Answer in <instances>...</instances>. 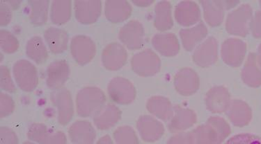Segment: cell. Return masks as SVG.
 Here are the masks:
<instances>
[{
    "label": "cell",
    "instance_id": "4",
    "mask_svg": "<svg viewBox=\"0 0 261 144\" xmlns=\"http://www.w3.org/2000/svg\"><path fill=\"white\" fill-rule=\"evenodd\" d=\"M13 76L19 88L24 92H32L39 83L35 66L26 60H20L13 66Z\"/></svg>",
    "mask_w": 261,
    "mask_h": 144
},
{
    "label": "cell",
    "instance_id": "6",
    "mask_svg": "<svg viewBox=\"0 0 261 144\" xmlns=\"http://www.w3.org/2000/svg\"><path fill=\"white\" fill-rule=\"evenodd\" d=\"M51 100L57 109V119L62 126L71 121L74 114L73 102L71 94L67 89L61 88L51 94Z\"/></svg>",
    "mask_w": 261,
    "mask_h": 144
},
{
    "label": "cell",
    "instance_id": "17",
    "mask_svg": "<svg viewBox=\"0 0 261 144\" xmlns=\"http://www.w3.org/2000/svg\"><path fill=\"white\" fill-rule=\"evenodd\" d=\"M127 54L124 47L119 43H113L104 49L102 62L107 69L116 71L123 67L127 61Z\"/></svg>",
    "mask_w": 261,
    "mask_h": 144
},
{
    "label": "cell",
    "instance_id": "14",
    "mask_svg": "<svg viewBox=\"0 0 261 144\" xmlns=\"http://www.w3.org/2000/svg\"><path fill=\"white\" fill-rule=\"evenodd\" d=\"M218 58V45L214 37H209L194 51L193 60L199 67L205 68L215 64Z\"/></svg>",
    "mask_w": 261,
    "mask_h": 144
},
{
    "label": "cell",
    "instance_id": "23",
    "mask_svg": "<svg viewBox=\"0 0 261 144\" xmlns=\"http://www.w3.org/2000/svg\"><path fill=\"white\" fill-rule=\"evenodd\" d=\"M146 108L153 116L166 122L170 121L174 113V107L170 100L161 96L150 98L146 103Z\"/></svg>",
    "mask_w": 261,
    "mask_h": 144
},
{
    "label": "cell",
    "instance_id": "48",
    "mask_svg": "<svg viewBox=\"0 0 261 144\" xmlns=\"http://www.w3.org/2000/svg\"><path fill=\"white\" fill-rule=\"evenodd\" d=\"M257 55V60H258V64H260L261 67V44L259 45L258 49V53L256 54Z\"/></svg>",
    "mask_w": 261,
    "mask_h": 144
},
{
    "label": "cell",
    "instance_id": "26",
    "mask_svg": "<svg viewBox=\"0 0 261 144\" xmlns=\"http://www.w3.org/2000/svg\"><path fill=\"white\" fill-rule=\"evenodd\" d=\"M44 38L49 50L53 54H62L67 49L68 35L64 30L55 27L47 28Z\"/></svg>",
    "mask_w": 261,
    "mask_h": 144
},
{
    "label": "cell",
    "instance_id": "39",
    "mask_svg": "<svg viewBox=\"0 0 261 144\" xmlns=\"http://www.w3.org/2000/svg\"><path fill=\"white\" fill-rule=\"evenodd\" d=\"M225 144H261V137L252 134H240L230 138Z\"/></svg>",
    "mask_w": 261,
    "mask_h": 144
},
{
    "label": "cell",
    "instance_id": "16",
    "mask_svg": "<svg viewBox=\"0 0 261 144\" xmlns=\"http://www.w3.org/2000/svg\"><path fill=\"white\" fill-rule=\"evenodd\" d=\"M70 67L66 60L52 62L46 70V85L53 90H60L70 76Z\"/></svg>",
    "mask_w": 261,
    "mask_h": 144
},
{
    "label": "cell",
    "instance_id": "25",
    "mask_svg": "<svg viewBox=\"0 0 261 144\" xmlns=\"http://www.w3.org/2000/svg\"><path fill=\"white\" fill-rule=\"evenodd\" d=\"M121 112L117 106L109 104L93 117V121L97 128L101 130H109L119 122Z\"/></svg>",
    "mask_w": 261,
    "mask_h": 144
},
{
    "label": "cell",
    "instance_id": "32",
    "mask_svg": "<svg viewBox=\"0 0 261 144\" xmlns=\"http://www.w3.org/2000/svg\"><path fill=\"white\" fill-rule=\"evenodd\" d=\"M26 53L29 58L37 64L43 63L47 58L46 47L39 36H34L28 42Z\"/></svg>",
    "mask_w": 261,
    "mask_h": 144
},
{
    "label": "cell",
    "instance_id": "41",
    "mask_svg": "<svg viewBox=\"0 0 261 144\" xmlns=\"http://www.w3.org/2000/svg\"><path fill=\"white\" fill-rule=\"evenodd\" d=\"M18 138L16 132L8 127H2L0 129V144H18Z\"/></svg>",
    "mask_w": 261,
    "mask_h": 144
},
{
    "label": "cell",
    "instance_id": "2",
    "mask_svg": "<svg viewBox=\"0 0 261 144\" xmlns=\"http://www.w3.org/2000/svg\"><path fill=\"white\" fill-rule=\"evenodd\" d=\"M253 11L248 4L243 5L228 15L226 28L231 35L245 37L250 32Z\"/></svg>",
    "mask_w": 261,
    "mask_h": 144
},
{
    "label": "cell",
    "instance_id": "29",
    "mask_svg": "<svg viewBox=\"0 0 261 144\" xmlns=\"http://www.w3.org/2000/svg\"><path fill=\"white\" fill-rule=\"evenodd\" d=\"M205 21L210 26H220L224 20L225 6L224 1H202Z\"/></svg>",
    "mask_w": 261,
    "mask_h": 144
},
{
    "label": "cell",
    "instance_id": "33",
    "mask_svg": "<svg viewBox=\"0 0 261 144\" xmlns=\"http://www.w3.org/2000/svg\"><path fill=\"white\" fill-rule=\"evenodd\" d=\"M48 1H30V19L32 24L41 26L46 23L48 18Z\"/></svg>",
    "mask_w": 261,
    "mask_h": 144
},
{
    "label": "cell",
    "instance_id": "20",
    "mask_svg": "<svg viewBox=\"0 0 261 144\" xmlns=\"http://www.w3.org/2000/svg\"><path fill=\"white\" fill-rule=\"evenodd\" d=\"M226 114L230 122L237 127L247 126L252 119V110L242 100H232Z\"/></svg>",
    "mask_w": 261,
    "mask_h": 144
},
{
    "label": "cell",
    "instance_id": "49",
    "mask_svg": "<svg viewBox=\"0 0 261 144\" xmlns=\"http://www.w3.org/2000/svg\"><path fill=\"white\" fill-rule=\"evenodd\" d=\"M22 144H36V143H33V142H31V141H25V142H24V143Z\"/></svg>",
    "mask_w": 261,
    "mask_h": 144
},
{
    "label": "cell",
    "instance_id": "36",
    "mask_svg": "<svg viewBox=\"0 0 261 144\" xmlns=\"http://www.w3.org/2000/svg\"><path fill=\"white\" fill-rule=\"evenodd\" d=\"M114 139L116 144H139L136 132L131 127H119L114 132Z\"/></svg>",
    "mask_w": 261,
    "mask_h": 144
},
{
    "label": "cell",
    "instance_id": "7",
    "mask_svg": "<svg viewBox=\"0 0 261 144\" xmlns=\"http://www.w3.org/2000/svg\"><path fill=\"white\" fill-rule=\"evenodd\" d=\"M28 137L39 144H66L67 139L63 132L55 131L45 125L34 123L29 127Z\"/></svg>",
    "mask_w": 261,
    "mask_h": 144
},
{
    "label": "cell",
    "instance_id": "44",
    "mask_svg": "<svg viewBox=\"0 0 261 144\" xmlns=\"http://www.w3.org/2000/svg\"><path fill=\"white\" fill-rule=\"evenodd\" d=\"M167 144H191L189 132H180L171 136Z\"/></svg>",
    "mask_w": 261,
    "mask_h": 144
},
{
    "label": "cell",
    "instance_id": "35",
    "mask_svg": "<svg viewBox=\"0 0 261 144\" xmlns=\"http://www.w3.org/2000/svg\"><path fill=\"white\" fill-rule=\"evenodd\" d=\"M206 124L212 127L217 135V143L222 144L226 138L230 135V130L229 124L225 119L220 117H211L207 119Z\"/></svg>",
    "mask_w": 261,
    "mask_h": 144
},
{
    "label": "cell",
    "instance_id": "5",
    "mask_svg": "<svg viewBox=\"0 0 261 144\" xmlns=\"http://www.w3.org/2000/svg\"><path fill=\"white\" fill-rule=\"evenodd\" d=\"M108 94L114 102L120 105H129L136 97V89L125 78H114L108 85Z\"/></svg>",
    "mask_w": 261,
    "mask_h": 144
},
{
    "label": "cell",
    "instance_id": "37",
    "mask_svg": "<svg viewBox=\"0 0 261 144\" xmlns=\"http://www.w3.org/2000/svg\"><path fill=\"white\" fill-rule=\"evenodd\" d=\"M0 45L4 52L7 54H12L18 49V39L12 33L5 30H2L0 33Z\"/></svg>",
    "mask_w": 261,
    "mask_h": 144
},
{
    "label": "cell",
    "instance_id": "24",
    "mask_svg": "<svg viewBox=\"0 0 261 144\" xmlns=\"http://www.w3.org/2000/svg\"><path fill=\"white\" fill-rule=\"evenodd\" d=\"M242 80L251 88L261 86V67L257 60V55L250 53L241 74Z\"/></svg>",
    "mask_w": 261,
    "mask_h": 144
},
{
    "label": "cell",
    "instance_id": "45",
    "mask_svg": "<svg viewBox=\"0 0 261 144\" xmlns=\"http://www.w3.org/2000/svg\"><path fill=\"white\" fill-rule=\"evenodd\" d=\"M96 144H114L113 141L109 135H106L101 137Z\"/></svg>",
    "mask_w": 261,
    "mask_h": 144
},
{
    "label": "cell",
    "instance_id": "19",
    "mask_svg": "<svg viewBox=\"0 0 261 144\" xmlns=\"http://www.w3.org/2000/svg\"><path fill=\"white\" fill-rule=\"evenodd\" d=\"M68 135L73 144H93L96 133L89 121H77L68 130Z\"/></svg>",
    "mask_w": 261,
    "mask_h": 144
},
{
    "label": "cell",
    "instance_id": "43",
    "mask_svg": "<svg viewBox=\"0 0 261 144\" xmlns=\"http://www.w3.org/2000/svg\"><path fill=\"white\" fill-rule=\"evenodd\" d=\"M250 31L253 37L261 39V9L257 11L251 19Z\"/></svg>",
    "mask_w": 261,
    "mask_h": 144
},
{
    "label": "cell",
    "instance_id": "13",
    "mask_svg": "<svg viewBox=\"0 0 261 144\" xmlns=\"http://www.w3.org/2000/svg\"><path fill=\"white\" fill-rule=\"evenodd\" d=\"M137 128L144 141H158L165 133V128L161 121L149 115H143L137 122Z\"/></svg>",
    "mask_w": 261,
    "mask_h": 144
},
{
    "label": "cell",
    "instance_id": "11",
    "mask_svg": "<svg viewBox=\"0 0 261 144\" xmlns=\"http://www.w3.org/2000/svg\"><path fill=\"white\" fill-rule=\"evenodd\" d=\"M199 76L191 68H182L175 76L174 87L180 95H193L199 90Z\"/></svg>",
    "mask_w": 261,
    "mask_h": 144
},
{
    "label": "cell",
    "instance_id": "27",
    "mask_svg": "<svg viewBox=\"0 0 261 144\" xmlns=\"http://www.w3.org/2000/svg\"><path fill=\"white\" fill-rule=\"evenodd\" d=\"M105 11L109 21L120 23L129 18L132 13V7L126 1H108Z\"/></svg>",
    "mask_w": 261,
    "mask_h": 144
},
{
    "label": "cell",
    "instance_id": "34",
    "mask_svg": "<svg viewBox=\"0 0 261 144\" xmlns=\"http://www.w3.org/2000/svg\"><path fill=\"white\" fill-rule=\"evenodd\" d=\"M71 17V2L54 1L51 7L50 18L53 23L61 25L66 23Z\"/></svg>",
    "mask_w": 261,
    "mask_h": 144
},
{
    "label": "cell",
    "instance_id": "50",
    "mask_svg": "<svg viewBox=\"0 0 261 144\" xmlns=\"http://www.w3.org/2000/svg\"><path fill=\"white\" fill-rule=\"evenodd\" d=\"M260 7H261V1L260 2Z\"/></svg>",
    "mask_w": 261,
    "mask_h": 144
},
{
    "label": "cell",
    "instance_id": "10",
    "mask_svg": "<svg viewBox=\"0 0 261 144\" xmlns=\"http://www.w3.org/2000/svg\"><path fill=\"white\" fill-rule=\"evenodd\" d=\"M221 53L222 59L226 64L232 67H238L245 59L247 45L240 39H227L222 44Z\"/></svg>",
    "mask_w": 261,
    "mask_h": 144
},
{
    "label": "cell",
    "instance_id": "30",
    "mask_svg": "<svg viewBox=\"0 0 261 144\" xmlns=\"http://www.w3.org/2000/svg\"><path fill=\"white\" fill-rule=\"evenodd\" d=\"M154 25L162 31H167L172 27L173 22L171 16V5L169 2L162 1L156 5Z\"/></svg>",
    "mask_w": 261,
    "mask_h": 144
},
{
    "label": "cell",
    "instance_id": "3",
    "mask_svg": "<svg viewBox=\"0 0 261 144\" xmlns=\"http://www.w3.org/2000/svg\"><path fill=\"white\" fill-rule=\"evenodd\" d=\"M131 67L133 71L140 77H152L161 70V60L151 49H146L133 57Z\"/></svg>",
    "mask_w": 261,
    "mask_h": 144
},
{
    "label": "cell",
    "instance_id": "8",
    "mask_svg": "<svg viewBox=\"0 0 261 144\" xmlns=\"http://www.w3.org/2000/svg\"><path fill=\"white\" fill-rule=\"evenodd\" d=\"M70 52L78 64L85 65L94 58L96 52V45L88 36L76 35L70 43Z\"/></svg>",
    "mask_w": 261,
    "mask_h": 144
},
{
    "label": "cell",
    "instance_id": "47",
    "mask_svg": "<svg viewBox=\"0 0 261 144\" xmlns=\"http://www.w3.org/2000/svg\"><path fill=\"white\" fill-rule=\"evenodd\" d=\"M9 6H10L11 8L12 9H16L18 8L19 6H20L21 4V2L19 1H8L6 2Z\"/></svg>",
    "mask_w": 261,
    "mask_h": 144
},
{
    "label": "cell",
    "instance_id": "31",
    "mask_svg": "<svg viewBox=\"0 0 261 144\" xmlns=\"http://www.w3.org/2000/svg\"><path fill=\"white\" fill-rule=\"evenodd\" d=\"M191 144H217V135L214 129L205 124L189 132Z\"/></svg>",
    "mask_w": 261,
    "mask_h": 144
},
{
    "label": "cell",
    "instance_id": "28",
    "mask_svg": "<svg viewBox=\"0 0 261 144\" xmlns=\"http://www.w3.org/2000/svg\"><path fill=\"white\" fill-rule=\"evenodd\" d=\"M207 29L203 22L190 28H184L180 31L181 41L184 48L188 52L193 50L198 43L206 37Z\"/></svg>",
    "mask_w": 261,
    "mask_h": 144
},
{
    "label": "cell",
    "instance_id": "46",
    "mask_svg": "<svg viewBox=\"0 0 261 144\" xmlns=\"http://www.w3.org/2000/svg\"><path fill=\"white\" fill-rule=\"evenodd\" d=\"M133 3L137 7H147L153 3V1H134Z\"/></svg>",
    "mask_w": 261,
    "mask_h": 144
},
{
    "label": "cell",
    "instance_id": "42",
    "mask_svg": "<svg viewBox=\"0 0 261 144\" xmlns=\"http://www.w3.org/2000/svg\"><path fill=\"white\" fill-rule=\"evenodd\" d=\"M12 18V9L6 2H0V23L6 26L10 23Z\"/></svg>",
    "mask_w": 261,
    "mask_h": 144
},
{
    "label": "cell",
    "instance_id": "18",
    "mask_svg": "<svg viewBox=\"0 0 261 144\" xmlns=\"http://www.w3.org/2000/svg\"><path fill=\"white\" fill-rule=\"evenodd\" d=\"M75 18L84 24L94 23L99 18L102 10L100 1H75Z\"/></svg>",
    "mask_w": 261,
    "mask_h": 144
},
{
    "label": "cell",
    "instance_id": "40",
    "mask_svg": "<svg viewBox=\"0 0 261 144\" xmlns=\"http://www.w3.org/2000/svg\"><path fill=\"white\" fill-rule=\"evenodd\" d=\"M14 109L15 103L13 98L8 94L2 93L0 96V116L2 118L11 115Z\"/></svg>",
    "mask_w": 261,
    "mask_h": 144
},
{
    "label": "cell",
    "instance_id": "1",
    "mask_svg": "<svg viewBox=\"0 0 261 144\" xmlns=\"http://www.w3.org/2000/svg\"><path fill=\"white\" fill-rule=\"evenodd\" d=\"M106 95L96 87H86L77 93L76 108L82 117H94L105 107Z\"/></svg>",
    "mask_w": 261,
    "mask_h": 144
},
{
    "label": "cell",
    "instance_id": "15",
    "mask_svg": "<svg viewBox=\"0 0 261 144\" xmlns=\"http://www.w3.org/2000/svg\"><path fill=\"white\" fill-rule=\"evenodd\" d=\"M197 121V115L192 110L176 105L173 117L169 121L168 128L172 133H180L192 128Z\"/></svg>",
    "mask_w": 261,
    "mask_h": 144
},
{
    "label": "cell",
    "instance_id": "38",
    "mask_svg": "<svg viewBox=\"0 0 261 144\" xmlns=\"http://www.w3.org/2000/svg\"><path fill=\"white\" fill-rule=\"evenodd\" d=\"M0 86L2 90L9 93H14L16 90L10 70L7 66H2L0 68Z\"/></svg>",
    "mask_w": 261,
    "mask_h": 144
},
{
    "label": "cell",
    "instance_id": "22",
    "mask_svg": "<svg viewBox=\"0 0 261 144\" xmlns=\"http://www.w3.org/2000/svg\"><path fill=\"white\" fill-rule=\"evenodd\" d=\"M152 44L160 54L166 57L176 56L180 51L178 40L171 33L156 34L152 39Z\"/></svg>",
    "mask_w": 261,
    "mask_h": 144
},
{
    "label": "cell",
    "instance_id": "21",
    "mask_svg": "<svg viewBox=\"0 0 261 144\" xmlns=\"http://www.w3.org/2000/svg\"><path fill=\"white\" fill-rule=\"evenodd\" d=\"M175 18L180 25H193L201 20V11L199 6L194 2H181L176 6Z\"/></svg>",
    "mask_w": 261,
    "mask_h": 144
},
{
    "label": "cell",
    "instance_id": "12",
    "mask_svg": "<svg viewBox=\"0 0 261 144\" xmlns=\"http://www.w3.org/2000/svg\"><path fill=\"white\" fill-rule=\"evenodd\" d=\"M205 105L214 114L226 113L231 103L229 91L224 86H215L207 92Z\"/></svg>",
    "mask_w": 261,
    "mask_h": 144
},
{
    "label": "cell",
    "instance_id": "9",
    "mask_svg": "<svg viewBox=\"0 0 261 144\" xmlns=\"http://www.w3.org/2000/svg\"><path fill=\"white\" fill-rule=\"evenodd\" d=\"M145 32L144 26L139 21L131 20L120 30L119 38L129 49L136 50L144 45Z\"/></svg>",
    "mask_w": 261,
    "mask_h": 144
}]
</instances>
